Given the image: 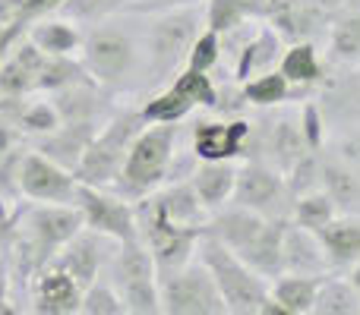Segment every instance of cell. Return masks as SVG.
I'll return each mask as SVG.
<instances>
[{"mask_svg": "<svg viewBox=\"0 0 360 315\" xmlns=\"http://www.w3.org/2000/svg\"><path fill=\"white\" fill-rule=\"evenodd\" d=\"M304 139L307 145H319V133H323V111H319V105H307L304 107Z\"/></svg>", "mask_w": 360, "mask_h": 315, "instance_id": "60d3db41", "label": "cell"}, {"mask_svg": "<svg viewBox=\"0 0 360 315\" xmlns=\"http://www.w3.org/2000/svg\"><path fill=\"white\" fill-rule=\"evenodd\" d=\"M291 196V189H285L278 170L262 161H247V164L237 170L234 180V199L240 208L259 211V215H281L278 205L281 199Z\"/></svg>", "mask_w": 360, "mask_h": 315, "instance_id": "8fae6325", "label": "cell"}, {"mask_svg": "<svg viewBox=\"0 0 360 315\" xmlns=\"http://www.w3.org/2000/svg\"><path fill=\"white\" fill-rule=\"evenodd\" d=\"M332 217H335V202H332L326 192H313L310 189V192L300 196L297 205H294V221H297L300 227L313 230V234H319Z\"/></svg>", "mask_w": 360, "mask_h": 315, "instance_id": "f546056e", "label": "cell"}, {"mask_svg": "<svg viewBox=\"0 0 360 315\" xmlns=\"http://www.w3.org/2000/svg\"><path fill=\"white\" fill-rule=\"evenodd\" d=\"M139 60L136 51V38L130 35L127 25L117 22H105L101 19L98 25H92V32L82 41V67L86 73H92L95 82L101 86H117L127 76L133 73Z\"/></svg>", "mask_w": 360, "mask_h": 315, "instance_id": "ba28073f", "label": "cell"}, {"mask_svg": "<svg viewBox=\"0 0 360 315\" xmlns=\"http://www.w3.org/2000/svg\"><path fill=\"white\" fill-rule=\"evenodd\" d=\"M250 126L243 120L234 123H199L193 133V152L205 161H221V158H234L243 149Z\"/></svg>", "mask_w": 360, "mask_h": 315, "instance_id": "ac0fdd59", "label": "cell"}, {"mask_svg": "<svg viewBox=\"0 0 360 315\" xmlns=\"http://www.w3.org/2000/svg\"><path fill=\"white\" fill-rule=\"evenodd\" d=\"M196 255L212 272L228 312L253 315V312L266 309V300H269L266 284H262L259 274H256L250 265H243L221 240H215L212 234L202 230V234L196 236Z\"/></svg>", "mask_w": 360, "mask_h": 315, "instance_id": "7a4b0ae2", "label": "cell"}, {"mask_svg": "<svg viewBox=\"0 0 360 315\" xmlns=\"http://www.w3.org/2000/svg\"><path fill=\"white\" fill-rule=\"evenodd\" d=\"M285 221H269L259 211L237 205L234 211H221L209 224L205 234L221 240L243 265H250L259 278H278L281 274V236Z\"/></svg>", "mask_w": 360, "mask_h": 315, "instance_id": "6da1fadb", "label": "cell"}, {"mask_svg": "<svg viewBox=\"0 0 360 315\" xmlns=\"http://www.w3.org/2000/svg\"><path fill=\"white\" fill-rule=\"evenodd\" d=\"M275 57H278V35L262 32L256 41H250L247 48H243L240 60H237V79H253V76L266 73Z\"/></svg>", "mask_w": 360, "mask_h": 315, "instance_id": "83f0119b", "label": "cell"}, {"mask_svg": "<svg viewBox=\"0 0 360 315\" xmlns=\"http://www.w3.org/2000/svg\"><path fill=\"white\" fill-rule=\"evenodd\" d=\"M73 205L79 208L82 224L95 230L101 236H117L124 240H136V211L127 205L124 196H105L98 186H89L76 180V192H73Z\"/></svg>", "mask_w": 360, "mask_h": 315, "instance_id": "9c48e42d", "label": "cell"}, {"mask_svg": "<svg viewBox=\"0 0 360 315\" xmlns=\"http://www.w3.org/2000/svg\"><path fill=\"white\" fill-rule=\"evenodd\" d=\"M13 142H16V136H13V126L0 123V161L13 152Z\"/></svg>", "mask_w": 360, "mask_h": 315, "instance_id": "ee69618b", "label": "cell"}, {"mask_svg": "<svg viewBox=\"0 0 360 315\" xmlns=\"http://www.w3.org/2000/svg\"><path fill=\"white\" fill-rule=\"evenodd\" d=\"M19 126L29 133H51L60 126V117H57L54 105H48V101H35V105L22 107V114H19Z\"/></svg>", "mask_w": 360, "mask_h": 315, "instance_id": "8d00e7d4", "label": "cell"}, {"mask_svg": "<svg viewBox=\"0 0 360 315\" xmlns=\"http://www.w3.org/2000/svg\"><path fill=\"white\" fill-rule=\"evenodd\" d=\"M143 114H124L114 123H108L105 130L95 133V139L86 145L79 164H76L73 177L79 183L98 186V189H111L114 180H117L120 167H124V158L130 152L133 139L143 133Z\"/></svg>", "mask_w": 360, "mask_h": 315, "instance_id": "8992f818", "label": "cell"}, {"mask_svg": "<svg viewBox=\"0 0 360 315\" xmlns=\"http://www.w3.org/2000/svg\"><path fill=\"white\" fill-rule=\"evenodd\" d=\"M313 312L319 315H357L360 312V293L354 284H342V281H319L316 300H313Z\"/></svg>", "mask_w": 360, "mask_h": 315, "instance_id": "4316f807", "label": "cell"}, {"mask_svg": "<svg viewBox=\"0 0 360 315\" xmlns=\"http://www.w3.org/2000/svg\"><path fill=\"white\" fill-rule=\"evenodd\" d=\"M323 278H304V274H291V278H278L269 293L272 303H278L285 315H304L313 312V300H316V287Z\"/></svg>", "mask_w": 360, "mask_h": 315, "instance_id": "d4e9b609", "label": "cell"}, {"mask_svg": "<svg viewBox=\"0 0 360 315\" xmlns=\"http://www.w3.org/2000/svg\"><path fill=\"white\" fill-rule=\"evenodd\" d=\"M19 189L38 202H73L76 177L44 155H25L19 164Z\"/></svg>", "mask_w": 360, "mask_h": 315, "instance_id": "7c38bea8", "label": "cell"}, {"mask_svg": "<svg viewBox=\"0 0 360 315\" xmlns=\"http://www.w3.org/2000/svg\"><path fill=\"white\" fill-rule=\"evenodd\" d=\"M281 76L288 82H316L319 79V63L313 44H297L285 54L281 60Z\"/></svg>", "mask_w": 360, "mask_h": 315, "instance_id": "d6a6232c", "label": "cell"}, {"mask_svg": "<svg viewBox=\"0 0 360 315\" xmlns=\"http://www.w3.org/2000/svg\"><path fill=\"white\" fill-rule=\"evenodd\" d=\"M329 255H326L323 243L313 230L300 227V224H288L285 236H281V272L288 274H304V278H323L329 272Z\"/></svg>", "mask_w": 360, "mask_h": 315, "instance_id": "5bb4252c", "label": "cell"}, {"mask_svg": "<svg viewBox=\"0 0 360 315\" xmlns=\"http://www.w3.org/2000/svg\"><path fill=\"white\" fill-rule=\"evenodd\" d=\"M316 180H319V161L313 155H304L291 167V183H288V189H291V196H304V192L316 189Z\"/></svg>", "mask_w": 360, "mask_h": 315, "instance_id": "f35d334b", "label": "cell"}, {"mask_svg": "<svg viewBox=\"0 0 360 315\" xmlns=\"http://www.w3.org/2000/svg\"><path fill=\"white\" fill-rule=\"evenodd\" d=\"M98 236L101 234H76L73 240L63 243V253L57 255L51 265L67 272L70 278L79 284V290H86L95 278H98V268H101V253H98Z\"/></svg>", "mask_w": 360, "mask_h": 315, "instance_id": "2e32d148", "label": "cell"}, {"mask_svg": "<svg viewBox=\"0 0 360 315\" xmlns=\"http://www.w3.org/2000/svg\"><path fill=\"white\" fill-rule=\"evenodd\" d=\"M250 13L247 0H209V29L224 35L240 25V19Z\"/></svg>", "mask_w": 360, "mask_h": 315, "instance_id": "d590c367", "label": "cell"}, {"mask_svg": "<svg viewBox=\"0 0 360 315\" xmlns=\"http://www.w3.org/2000/svg\"><path fill=\"white\" fill-rule=\"evenodd\" d=\"M79 300H82L79 284H76L67 272L51 265L48 272L41 274V281H38L35 312H54V315L79 312Z\"/></svg>", "mask_w": 360, "mask_h": 315, "instance_id": "ffe728a7", "label": "cell"}, {"mask_svg": "<svg viewBox=\"0 0 360 315\" xmlns=\"http://www.w3.org/2000/svg\"><path fill=\"white\" fill-rule=\"evenodd\" d=\"M174 123H155L149 130H143L133 139L111 189H117V196L124 199H143L155 186H162L171 170V158H174Z\"/></svg>", "mask_w": 360, "mask_h": 315, "instance_id": "3957f363", "label": "cell"}, {"mask_svg": "<svg viewBox=\"0 0 360 315\" xmlns=\"http://www.w3.org/2000/svg\"><path fill=\"white\" fill-rule=\"evenodd\" d=\"M29 41L38 44V51H44V54L57 57V54H70L79 44V35L67 22H38L29 32Z\"/></svg>", "mask_w": 360, "mask_h": 315, "instance_id": "f1b7e54d", "label": "cell"}, {"mask_svg": "<svg viewBox=\"0 0 360 315\" xmlns=\"http://www.w3.org/2000/svg\"><path fill=\"white\" fill-rule=\"evenodd\" d=\"M234 180H237V167L231 164L228 158H221V161L202 158V164L193 170L190 186L205 208H218V205H224V199L234 192Z\"/></svg>", "mask_w": 360, "mask_h": 315, "instance_id": "d6986e66", "label": "cell"}, {"mask_svg": "<svg viewBox=\"0 0 360 315\" xmlns=\"http://www.w3.org/2000/svg\"><path fill=\"white\" fill-rule=\"evenodd\" d=\"M79 312H89V315H117L124 312V303H120L117 290L111 284H101L98 278L82 290V300H79Z\"/></svg>", "mask_w": 360, "mask_h": 315, "instance_id": "836d02e7", "label": "cell"}, {"mask_svg": "<svg viewBox=\"0 0 360 315\" xmlns=\"http://www.w3.org/2000/svg\"><path fill=\"white\" fill-rule=\"evenodd\" d=\"M332 57L345 63L360 60V16H348L332 29Z\"/></svg>", "mask_w": 360, "mask_h": 315, "instance_id": "e575fe53", "label": "cell"}, {"mask_svg": "<svg viewBox=\"0 0 360 315\" xmlns=\"http://www.w3.org/2000/svg\"><path fill=\"white\" fill-rule=\"evenodd\" d=\"M269 145V155L272 161L281 167V170H291L300 158H304V149H307V139H304V130L294 123L291 117H281L275 120V126L269 130V139H262V149Z\"/></svg>", "mask_w": 360, "mask_h": 315, "instance_id": "603a6c76", "label": "cell"}, {"mask_svg": "<svg viewBox=\"0 0 360 315\" xmlns=\"http://www.w3.org/2000/svg\"><path fill=\"white\" fill-rule=\"evenodd\" d=\"M60 4H63V0H25L22 10H19L16 22L25 25V22H32V19H41V16H48L51 10H57Z\"/></svg>", "mask_w": 360, "mask_h": 315, "instance_id": "b9f144b4", "label": "cell"}, {"mask_svg": "<svg viewBox=\"0 0 360 315\" xmlns=\"http://www.w3.org/2000/svg\"><path fill=\"white\" fill-rule=\"evenodd\" d=\"M120 6H127V0H63L57 10H60L63 19H70V22H101V19H108L111 13H117Z\"/></svg>", "mask_w": 360, "mask_h": 315, "instance_id": "4dcf8cb0", "label": "cell"}, {"mask_svg": "<svg viewBox=\"0 0 360 315\" xmlns=\"http://www.w3.org/2000/svg\"><path fill=\"white\" fill-rule=\"evenodd\" d=\"M218 51H221V38H218V32H199L196 41H193L190 48V69H199V73H205L209 67H215L218 60Z\"/></svg>", "mask_w": 360, "mask_h": 315, "instance_id": "74e56055", "label": "cell"}, {"mask_svg": "<svg viewBox=\"0 0 360 315\" xmlns=\"http://www.w3.org/2000/svg\"><path fill=\"white\" fill-rule=\"evenodd\" d=\"M351 284H354V287H357V293H360V265L354 268V274H351Z\"/></svg>", "mask_w": 360, "mask_h": 315, "instance_id": "7dc6e473", "label": "cell"}, {"mask_svg": "<svg viewBox=\"0 0 360 315\" xmlns=\"http://www.w3.org/2000/svg\"><path fill=\"white\" fill-rule=\"evenodd\" d=\"M199 25H202V6L174 4L168 13H158V19L146 32V76L152 86L180 69V63L190 57Z\"/></svg>", "mask_w": 360, "mask_h": 315, "instance_id": "277c9868", "label": "cell"}, {"mask_svg": "<svg viewBox=\"0 0 360 315\" xmlns=\"http://www.w3.org/2000/svg\"><path fill=\"white\" fill-rule=\"evenodd\" d=\"M95 133H98L95 120H89V123H63L51 133H41L38 152H41L44 158H51L54 164H60L63 170L73 173L82 152H86V145L95 139Z\"/></svg>", "mask_w": 360, "mask_h": 315, "instance_id": "9a60e30c", "label": "cell"}, {"mask_svg": "<svg viewBox=\"0 0 360 315\" xmlns=\"http://www.w3.org/2000/svg\"><path fill=\"white\" fill-rule=\"evenodd\" d=\"M158 300L162 312L171 315H221L224 300L202 262H184L177 268L158 272Z\"/></svg>", "mask_w": 360, "mask_h": 315, "instance_id": "52a82bcc", "label": "cell"}, {"mask_svg": "<svg viewBox=\"0 0 360 315\" xmlns=\"http://www.w3.org/2000/svg\"><path fill=\"white\" fill-rule=\"evenodd\" d=\"M108 274L117 290L124 312L152 315L162 312V300H158V268L152 259L149 246L143 240H124L120 249L108 262Z\"/></svg>", "mask_w": 360, "mask_h": 315, "instance_id": "5b68a950", "label": "cell"}, {"mask_svg": "<svg viewBox=\"0 0 360 315\" xmlns=\"http://www.w3.org/2000/svg\"><path fill=\"white\" fill-rule=\"evenodd\" d=\"M82 230V215L76 205H44V208H35L29 215V234L35 249H41V255H54L57 249L67 240H73Z\"/></svg>", "mask_w": 360, "mask_h": 315, "instance_id": "4fadbf2b", "label": "cell"}, {"mask_svg": "<svg viewBox=\"0 0 360 315\" xmlns=\"http://www.w3.org/2000/svg\"><path fill=\"white\" fill-rule=\"evenodd\" d=\"M16 32H19V22H6V25H0V57H4V51H6V44L16 38Z\"/></svg>", "mask_w": 360, "mask_h": 315, "instance_id": "f6af8a7d", "label": "cell"}, {"mask_svg": "<svg viewBox=\"0 0 360 315\" xmlns=\"http://www.w3.org/2000/svg\"><path fill=\"white\" fill-rule=\"evenodd\" d=\"M285 95H288V79L281 73H259L253 79H247V86H243V98L250 105H262V107L285 101Z\"/></svg>", "mask_w": 360, "mask_h": 315, "instance_id": "1f68e13d", "label": "cell"}, {"mask_svg": "<svg viewBox=\"0 0 360 315\" xmlns=\"http://www.w3.org/2000/svg\"><path fill=\"white\" fill-rule=\"evenodd\" d=\"M54 111L63 123H89V120L98 117L101 111V98L92 88V82H73V86H63L54 92ZM98 123V120H95Z\"/></svg>", "mask_w": 360, "mask_h": 315, "instance_id": "44dd1931", "label": "cell"}, {"mask_svg": "<svg viewBox=\"0 0 360 315\" xmlns=\"http://www.w3.org/2000/svg\"><path fill=\"white\" fill-rule=\"evenodd\" d=\"M338 158H342L345 164L360 177V130L348 133L345 139H338Z\"/></svg>", "mask_w": 360, "mask_h": 315, "instance_id": "ab89813d", "label": "cell"}, {"mask_svg": "<svg viewBox=\"0 0 360 315\" xmlns=\"http://www.w3.org/2000/svg\"><path fill=\"white\" fill-rule=\"evenodd\" d=\"M354 82H357V92H360V69H357V73H354Z\"/></svg>", "mask_w": 360, "mask_h": 315, "instance_id": "c3c4849f", "label": "cell"}, {"mask_svg": "<svg viewBox=\"0 0 360 315\" xmlns=\"http://www.w3.org/2000/svg\"><path fill=\"white\" fill-rule=\"evenodd\" d=\"M316 236H319V243H323L332 265H348V262L360 259V224L335 221V217H332Z\"/></svg>", "mask_w": 360, "mask_h": 315, "instance_id": "cb8c5ba5", "label": "cell"}, {"mask_svg": "<svg viewBox=\"0 0 360 315\" xmlns=\"http://www.w3.org/2000/svg\"><path fill=\"white\" fill-rule=\"evenodd\" d=\"M25 0H0V25L6 22H16L19 19V10H22Z\"/></svg>", "mask_w": 360, "mask_h": 315, "instance_id": "7bdbcfd3", "label": "cell"}, {"mask_svg": "<svg viewBox=\"0 0 360 315\" xmlns=\"http://www.w3.org/2000/svg\"><path fill=\"white\" fill-rule=\"evenodd\" d=\"M215 101H218V92L209 82V76L199 73V69H186V73L177 76V82L168 92L152 98L139 114H143L146 123H174L184 114H190L196 105L215 107Z\"/></svg>", "mask_w": 360, "mask_h": 315, "instance_id": "30bf717a", "label": "cell"}, {"mask_svg": "<svg viewBox=\"0 0 360 315\" xmlns=\"http://www.w3.org/2000/svg\"><path fill=\"white\" fill-rule=\"evenodd\" d=\"M165 0H136V4H127V10H152V6H162ZM168 4H184V0H168Z\"/></svg>", "mask_w": 360, "mask_h": 315, "instance_id": "bcb514c9", "label": "cell"}, {"mask_svg": "<svg viewBox=\"0 0 360 315\" xmlns=\"http://www.w3.org/2000/svg\"><path fill=\"white\" fill-rule=\"evenodd\" d=\"M158 205H162V211L177 224V227H196V224L202 221V211H205V205L196 199V192H193L190 183H174L165 196H158Z\"/></svg>", "mask_w": 360, "mask_h": 315, "instance_id": "484cf974", "label": "cell"}, {"mask_svg": "<svg viewBox=\"0 0 360 315\" xmlns=\"http://www.w3.org/2000/svg\"><path fill=\"white\" fill-rule=\"evenodd\" d=\"M319 180L326 186V196L335 202V208L342 211L360 208V177L345 161H323L319 164Z\"/></svg>", "mask_w": 360, "mask_h": 315, "instance_id": "7402d4cb", "label": "cell"}, {"mask_svg": "<svg viewBox=\"0 0 360 315\" xmlns=\"http://www.w3.org/2000/svg\"><path fill=\"white\" fill-rule=\"evenodd\" d=\"M44 60H48V54L38 51V44H32V41L19 44L16 54L0 67V95L19 98V95H25V92H35Z\"/></svg>", "mask_w": 360, "mask_h": 315, "instance_id": "e0dca14e", "label": "cell"}]
</instances>
